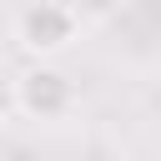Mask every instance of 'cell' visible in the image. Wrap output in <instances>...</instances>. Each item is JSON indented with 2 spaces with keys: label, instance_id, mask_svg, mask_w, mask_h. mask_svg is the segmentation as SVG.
Wrapping results in <instances>:
<instances>
[{
  "label": "cell",
  "instance_id": "obj_2",
  "mask_svg": "<svg viewBox=\"0 0 161 161\" xmlns=\"http://www.w3.org/2000/svg\"><path fill=\"white\" fill-rule=\"evenodd\" d=\"M10 106H15L20 116H30V121H60V116H70V106H75V80H70L60 65L35 60V65H25V70L10 80Z\"/></svg>",
  "mask_w": 161,
  "mask_h": 161
},
{
  "label": "cell",
  "instance_id": "obj_1",
  "mask_svg": "<svg viewBox=\"0 0 161 161\" xmlns=\"http://www.w3.org/2000/svg\"><path fill=\"white\" fill-rule=\"evenodd\" d=\"M80 30H86V20L65 0H30V5L10 10V40L35 60H50V55L70 50L80 40Z\"/></svg>",
  "mask_w": 161,
  "mask_h": 161
}]
</instances>
